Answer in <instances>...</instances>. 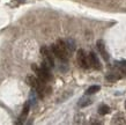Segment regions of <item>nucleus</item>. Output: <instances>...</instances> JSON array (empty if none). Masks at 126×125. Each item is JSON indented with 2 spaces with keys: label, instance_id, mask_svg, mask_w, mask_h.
<instances>
[{
  "label": "nucleus",
  "instance_id": "nucleus-1",
  "mask_svg": "<svg viewBox=\"0 0 126 125\" xmlns=\"http://www.w3.org/2000/svg\"><path fill=\"white\" fill-rule=\"evenodd\" d=\"M52 52H53V54L56 57L59 58L63 61H66L69 57L68 49H67L65 42L63 41V39H58L57 43L52 45Z\"/></svg>",
  "mask_w": 126,
  "mask_h": 125
},
{
  "label": "nucleus",
  "instance_id": "nucleus-2",
  "mask_svg": "<svg viewBox=\"0 0 126 125\" xmlns=\"http://www.w3.org/2000/svg\"><path fill=\"white\" fill-rule=\"evenodd\" d=\"M32 68H34V71L36 72V74H37V76H38L39 80H42V81H44V82H46V81H50L51 80V73H50V67L47 66V65L43 61L42 64V67H37V66H35V65H32Z\"/></svg>",
  "mask_w": 126,
  "mask_h": 125
},
{
  "label": "nucleus",
  "instance_id": "nucleus-3",
  "mask_svg": "<svg viewBox=\"0 0 126 125\" xmlns=\"http://www.w3.org/2000/svg\"><path fill=\"white\" fill-rule=\"evenodd\" d=\"M41 53L43 56V59H44V63H45L50 68H52L54 66V59H53V56L51 51L49 50L47 46H42L41 48Z\"/></svg>",
  "mask_w": 126,
  "mask_h": 125
},
{
  "label": "nucleus",
  "instance_id": "nucleus-4",
  "mask_svg": "<svg viewBox=\"0 0 126 125\" xmlns=\"http://www.w3.org/2000/svg\"><path fill=\"white\" fill-rule=\"evenodd\" d=\"M77 58H78V63H79V65H80V66L83 68V70H87V68H89L90 64H89V59H88L87 54H86V52H84V50H82V49H79V50H78Z\"/></svg>",
  "mask_w": 126,
  "mask_h": 125
},
{
  "label": "nucleus",
  "instance_id": "nucleus-5",
  "mask_svg": "<svg viewBox=\"0 0 126 125\" xmlns=\"http://www.w3.org/2000/svg\"><path fill=\"white\" fill-rule=\"evenodd\" d=\"M89 64L96 70H101L102 68L101 63H99L98 58H97V54L95 52H90V54H89Z\"/></svg>",
  "mask_w": 126,
  "mask_h": 125
},
{
  "label": "nucleus",
  "instance_id": "nucleus-6",
  "mask_svg": "<svg viewBox=\"0 0 126 125\" xmlns=\"http://www.w3.org/2000/svg\"><path fill=\"white\" fill-rule=\"evenodd\" d=\"M96 46H97V49H98L99 53L102 54V57H103L104 60H109V54L108 52L105 51V45H104V42L102 39H99V41L96 42Z\"/></svg>",
  "mask_w": 126,
  "mask_h": 125
},
{
  "label": "nucleus",
  "instance_id": "nucleus-7",
  "mask_svg": "<svg viewBox=\"0 0 126 125\" xmlns=\"http://www.w3.org/2000/svg\"><path fill=\"white\" fill-rule=\"evenodd\" d=\"M29 108H30V102H26V104H24V107H23V111L22 114H21V116H20V121L17 122V123H22V122H24V119L27 118L28 116V112H29Z\"/></svg>",
  "mask_w": 126,
  "mask_h": 125
},
{
  "label": "nucleus",
  "instance_id": "nucleus-8",
  "mask_svg": "<svg viewBox=\"0 0 126 125\" xmlns=\"http://www.w3.org/2000/svg\"><path fill=\"white\" fill-rule=\"evenodd\" d=\"M93 101L90 99H87V97H83V99H81L80 101H79V103H78V106L80 107V108H83V107H87L89 106V104H92Z\"/></svg>",
  "mask_w": 126,
  "mask_h": 125
},
{
  "label": "nucleus",
  "instance_id": "nucleus-9",
  "mask_svg": "<svg viewBox=\"0 0 126 125\" xmlns=\"http://www.w3.org/2000/svg\"><path fill=\"white\" fill-rule=\"evenodd\" d=\"M101 89V87L99 86H92V87H89L87 89V91H86V94L87 95H92V94H95V93H97V91Z\"/></svg>",
  "mask_w": 126,
  "mask_h": 125
},
{
  "label": "nucleus",
  "instance_id": "nucleus-10",
  "mask_svg": "<svg viewBox=\"0 0 126 125\" xmlns=\"http://www.w3.org/2000/svg\"><path fill=\"white\" fill-rule=\"evenodd\" d=\"M109 111H110V108H109L108 106H105V104L99 107V109H98L99 115H107V114H109Z\"/></svg>",
  "mask_w": 126,
  "mask_h": 125
},
{
  "label": "nucleus",
  "instance_id": "nucleus-11",
  "mask_svg": "<svg viewBox=\"0 0 126 125\" xmlns=\"http://www.w3.org/2000/svg\"><path fill=\"white\" fill-rule=\"evenodd\" d=\"M120 76L118 75H108L107 76V80H109V81H115V80H118Z\"/></svg>",
  "mask_w": 126,
  "mask_h": 125
},
{
  "label": "nucleus",
  "instance_id": "nucleus-12",
  "mask_svg": "<svg viewBox=\"0 0 126 125\" xmlns=\"http://www.w3.org/2000/svg\"><path fill=\"white\" fill-rule=\"evenodd\" d=\"M125 108H126V103H125Z\"/></svg>",
  "mask_w": 126,
  "mask_h": 125
}]
</instances>
